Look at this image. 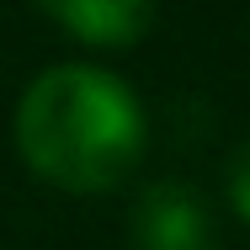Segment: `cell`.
<instances>
[{
  "label": "cell",
  "mask_w": 250,
  "mask_h": 250,
  "mask_svg": "<svg viewBox=\"0 0 250 250\" xmlns=\"http://www.w3.org/2000/svg\"><path fill=\"white\" fill-rule=\"evenodd\" d=\"M224 187H229V202H234V213L250 224V139H245V144H234L229 165H224Z\"/></svg>",
  "instance_id": "obj_4"
},
{
  "label": "cell",
  "mask_w": 250,
  "mask_h": 250,
  "mask_svg": "<svg viewBox=\"0 0 250 250\" xmlns=\"http://www.w3.org/2000/svg\"><path fill=\"white\" fill-rule=\"evenodd\" d=\"M128 234H133V250H218L202 197L181 181L144 187L128 213Z\"/></svg>",
  "instance_id": "obj_2"
},
{
  "label": "cell",
  "mask_w": 250,
  "mask_h": 250,
  "mask_svg": "<svg viewBox=\"0 0 250 250\" xmlns=\"http://www.w3.org/2000/svg\"><path fill=\"white\" fill-rule=\"evenodd\" d=\"M32 5L91 48H128L154 21V0H32Z\"/></svg>",
  "instance_id": "obj_3"
},
{
  "label": "cell",
  "mask_w": 250,
  "mask_h": 250,
  "mask_svg": "<svg viewBox=\"0 0 250 250\" xmlns=\"http://www.w3.org/2000/svg\"><path fill=\"white\" fill-rule=\"evenodd\" d=\"M21 160L64 192H106L144 154L139 96L96 64H53L16 101Z\"/></svg>",
  "instance_id": "obj_1"
}]
</instances>
